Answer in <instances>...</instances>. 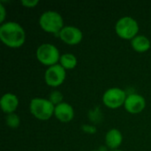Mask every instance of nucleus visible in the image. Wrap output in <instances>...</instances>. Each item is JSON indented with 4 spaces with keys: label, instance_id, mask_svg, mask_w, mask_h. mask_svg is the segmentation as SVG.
<instances>
[{
    "label": "nucleus",
    "instance_id": "f257e3e1",
    "mask_svg": "<svg viewBox=\"0 0 151 151\" xmlns=\"http://www.w3.org/2000/svg\"><path fill=\"white\" fill-rule=\"evenodd\" d=\"M0 39L4 45L10 48H19L25 42L26 33L19 23L7 21L0 27Z\"/></svg>",
    "mask_w": 151,
    "mask_h": 151
},
{
    "label": "nucleus",
    "instance_id": "f03ea898",
    "mask_svg": "<svg viewBox=\"0 0 151 151\" xmlns=\"http://www.w3.org/2000/svg\"><path fill=\"white\" fill-rule=\"evenodd\" d=\"M39 24L41 28L45 32L52 33L56 36H58L64 27V19L58 12L47 11L40 16Z\"/></svg>",
    "mask_w": 151,
    "mask_h": 151
},
{
    "label": "nucleus",
    "instance_id": "7ed1b4c3",
    "mask_svg": "<svg viewBox=\"0 0 151 151\" xmlns=\"http://www.w3.org/2000/svg\"><path fill=\"white\" fill-rule=\"evenodd\" d=\"M30 112L40 120H48L54 115L55 105L49 100L41 97L33 98L29 104Z\"/></svg>",
    "mask_w": 151,
    "mask_h": 151
},
{
    "label": "nucleus",
    "instance_id": "20e7f679",
    "mask_svg": "<svg viewBox=\"0 0 151 151\" xmlns=\"http://www.w3.org/2000/svg\"><path fill=\"white\" fill-rule=\"evenodd\" d=\"M115 30L120 38L133 40L139 32V25L134 18L126 16L117 21Z\"/></svg>",
    "mask_w": 151,
    "mask_h": 151
},
{
    "label": "nucleus",
    "instance_id": "39448f33",
    "mask_svg": "<svg viewBox=\"0 0 151 151\" xmlns=\"http://www.w3.org/2000/svg\"><path fill=\"white\" fill-rule=\"evenodd\" d=\"M60 57L58 48L50 43H42L36 50V58L38 61L49 67L57 65Z\"/></svg>",
    "mask_w": 151,
    "mask_h": 151
},
{
    "label": "nucleus",
    "instance_id": "423d86ee",
    "mask_svg": "<svg viewBox=\"0 0 151 151\" xmlns=\"http://www.w3.org/2000/svg\"><path fill=\"white\" fill-rule=\"evenodd\" d=\"M127 96L125 90L119 88L107 89L103 96L104 104L110 109H118L124 105Z\"/></svg>",
    "mask_w": 151,
    "mask_h": 151
},
{
    "label": "nucleus",
    "instance_id": "0eeeda50",
    "mask_svg": "<svg viewBox=\"0 0 151 151\" xmlns=\"http://www.w3.org/2000/svg\"><path fill=\"white\" fill-rule=\"evenodd\" d=\"M65 69L60 64H57L52 66H50L46 70L44 79L47 85H49L50 87L57 88L65 81Z\"/></svg>",
    "mask_w": 151,
    "mask_h": 151
},
{
    "label": "nucleus",
    "instance_id": "6e6552de",
    "mask_svg": "<svg viewBox=\"0 0 151 151\" xmlns=\"http://www.w3.org/2000/svg\"><path fill=\"white\" fill-rule=\"evenodd\" d=\"M58 37L68 45H76L81 42L83 35L80 28L73 26H65L60 31Z\"/></svg>",
    "mask_w": 151,
    "mask_h": 151
},
{
    "label": "nucleus",
    "instance_id": "1a4fd4ad",
    "mask_svg": "<svg viewBox=\"0 0 151 151\" xmlns=\"http://www.w3.org/2000/svg\"><path fill=\"white\" fill-rule=\"evenodd\" d=\"M146 106L145 98L138 94H131L127 96L124 107L126 111L131 114H137L142 112Z\"/></svg>",
    "mask_w": 151,
    "mask_h": 151
},
{
    "label": "nucleus",
    "instance_id": "9d476101",
    "mask_svg": "<svg viewBox=\"0 0 151 151\" xmlns=\"http://www.w3.org/2000/svg\"><path fill=\"white\" fill-rule=\"evenodd\" d=\"M54 116L63 123H68L73 120L74 117L73 108L67 103H61L55 106Z\"/></svg>",
    "mask_w": 151,
    "mask_h": 151
},
{
    "label": "nucleus",
    "instance_id": "9b49d317",
    "mask_svg": "<svg viewBox=\"0 0 151 151\" xmlns=\"http://www.w3.org/2000/svg\"><path fill=\"white\" fill-rule=\"evenodd\" d=\"M0 105L3 111L7 115L11 113H14V111H16L19 105V99L14 94L6 93L1 98Z\"/></svg>",
    "mask_w": 151,
    "mask_h": 151
},
{
    "label": "nucleus",
    "instance_id": "f8f14e48",
    "mask_svg": "<svg viewBox=\"0 0 151 151\" xmlns=\"http://www.w3.org/2000/svg\"><path fill=\"white\" fill-rule=\"evenodd\" d=\"M123 136L119 130L113 128L108 131L105 135V143L107 147L111 149V150H117L122 143Z\"/></svg>",
    "mask_w": 151,
    "mask_h": 151
},
{
    "label": "nucleus",
    "instance_id": "ddd939ff",
    "mask_svg": "<svg viewBox=\"0 0 151 151\" xmlns=\"http://www.w3.org/2000/svg\"><path fill=\"white\" fill-rule=\"evenodd\" d=\"M132 48L140 53L146 52L150 48V41L145 35H136L133 40H131Z\"/></svg>",
    "mask_w": 151,
    "mask_h": 151
},
{
    "label": "nucleus",
    "instance_id": "4468645a",
    "mask_svg": "<svg viewBox=\"0 0 151 151\" xmlns=\"http://www.w3.org/2000/svg\"><path fill=\"white\" fill-rule=\"evenodd\" d=\"M60 65L65 68V69H73L77 65V58L71 53H65L61 55L60 59H59Z\"/></svg>",
    "mask_w": 151,
    "mask_h": 151
},
{
    "label": "nucleus",
    "instance_id": "2eb2a0df",
    "mask_svg": "<svg viewBox=\"0 0 151 151\" xmlns=\"http://www.w3.org/2000/svg\"><path fill=\"white\" fill-rule=\"evenodd\" d=\"M5 122L9 127H11L12 129H16L19 127V126L20 124V119L16 113H11L6 116Z\"/></svg>",
    "mask_w": 151,
    "mask_h": 151
},
{
    "label": "nucleus",
    "instance_id": "dca6fc26",
    "mask_svg": "<svg viewBox=\"0 0 151 151\" xmlns=\"http://www.w3.org/2000/svg\"><path fill=\"white\" fill-rule=\"evenodd\" d=\"M63 98H64L63 94H62L60 91L55 90V91H52V92L50 93V97H49V100L56 106V105H58V104L63 103V102H62Z\"/></svg>",
    "mask_w": 151,
    "mask_h": 151
},
{
    "label": "nucleus",
    "instance_id": "f3484780",
    "mask_svg": "<svg viewBox=\"0 0 151 151\" xmlns=\"http://www.w3.org/2000/svg\"><path fill=\"white\" fill-rule=\"evenodd\" d=\"M39 4V0H22L21 4L27 8H33L35 7Z\"/></svg>",
    "mask_w": 151,
    "mask_h": 151
},
{
    "label": "nucleus",
    "instance_id": "a211bd4d",
    "mask_svg": "<svg viewBox=\"0 0 151 151\" xmlns=\"http://www.w3.org/2000/svg\"><path fill=\"white\" fill-rule=\"evenodd\" d=\"M82 129H83V131H85L86 133H88V134H95L96 132V127H93V126H88V125H86V126H83L82 127Z\"/></svg>",
    "mask_w": 151,
    "mask_h": 151
},
{
    "label": "nucleus",
    "instance_id": "6ab92c4d",
    "mask_svg": "<svg viewBox=\"0 0 151 151\" xmlns=\"http://www.w3.org/2000/svg\"><path fill=\"white\" fill-rule=\"evenodd\" d=\"M0 11H1V22H3L5 18V10L3 4H0Z\"/></svg>",
    "mask_w": 151,
    "mask_h": 151
},
{
    "label": "nucleus",
    "instance_id": "aec40b11",
    "mask_svg": "<svg viewBox=\"0 0 151 151\" xmlns=\"http://www.w3.org/2000/svg\"><path fill=\"white\" fill-rule=\"evenodd\" d=\"M111 151H122V150H111Z\"/></svg>",
    "mask_w": 151,
    "mask_h": 151
},
{
    "label": "nucleus",
    "instance_id": "412c9836",
    "mask_svg": "<svg viewBox=\"0 0 151 151\" xmlns=\"http://www.w3.org/2000/svg\"><path fill=\"white\" fill-rule=\"evenodd\" d=\"M92 151H101V150H92Z\"/></svg>",
    "mask_w": 151,
    "mask_h": 151
}]
</instances>
